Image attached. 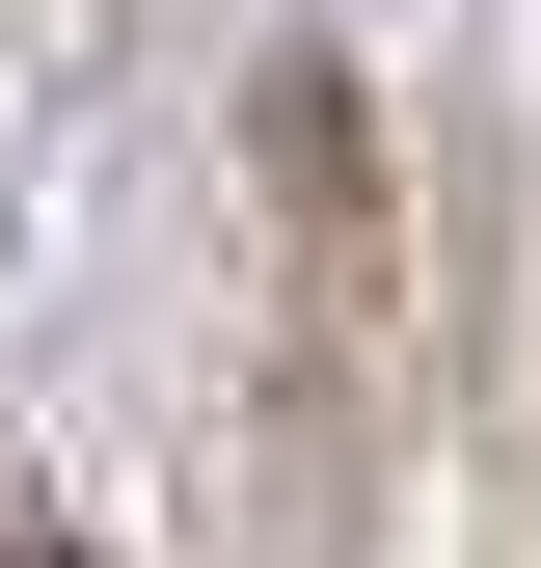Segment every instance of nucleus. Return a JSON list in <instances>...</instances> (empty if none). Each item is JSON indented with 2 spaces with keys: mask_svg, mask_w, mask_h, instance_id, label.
<instances>
[{
  "mask_svg": "<svg viewBox=\"0 0 541 568\" xmlns=\"http://www.w3.org/2000/svg\"><path fill=\"white\" fill-rule=\"evenodd\" d=\"M244 568H379V379H406V190H379V82L325 28L244 54Z\"/></svg>",
  "mask_w": 541,
  "mask_h": 568,
  "instance_id": "obj_1",
  "label": "nucleus"
},
{
  "mask_svg": "<svg viewBox=\"0 0 541 568\" xmlns=\"http://www.w3.org/2000/svg\"><path fill=\"white\" fill-rule=\"evenodd\" d=\"M0 568H109V541H82V515H0Z\"/></svg>",
  "mask_w": 541,
  "mask_h": 568,
  "instance_id": "obj_2",
  "label": "nucleus"
},
{
  "mask_svg": "<svg viewBox=\"0 0 541 568\" xmlns=\"http://www.w3.org/2000/svg\"><path fill=\"white\" fill-rule=\"evenodd\" d=\"M514 487H541V406H514Z\"/></svg>",
  "mask_w": 541,
  "mask_h": 568,
  "instance_id": "obj_3",
  "label": "nucleus"
}]
</instances>
